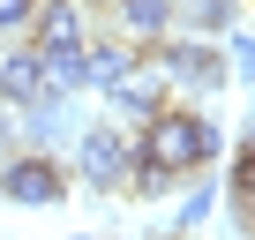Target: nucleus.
I'll return each mask as SVG.
<instances>
[{
  "mask_svg": "<svg viewBox=\"0 0 255 240\" xmlns=\"http://www.w3.org/2000/svg\"><path fill=\"white\" fill-rule=\"evenodd\" d=\"M45 90V53L30 38H15L8 53H0V105H30Z\"/></svg>",
  "mask_w": 255,
  "mask_h": 240,
  "instance_id": "obj_8",
  "label": "nucleus"
},
{
  "mask_svg": "<svg viewBox=\"0 0 255 240\" xmlns=\"http://www.w3.org/2000/svg\"><path fill=\"white\" fill-rule=\"evenodd\" d=\"M173 8H188V0H173Z\"/></svg>",
  "mask_w": 255,
  "mask_h": 240,
  "instance_id": "obj_15",
  "label": "nucleus"
},
{
  "mask_svg": "<svg viewBox=\"0 0 255 240\" xmlns=\"http://www.w3.org/2000/svg\"><path fill=\"white\" fill-rule=\"evenodd\" d=\"M105 98H113V113H120V120H150L158 105H173V83H165V75L150 68V53H143V68H135V75H120Z\"/></svg>",
  "mask_w": 255,
  "mask_h": 240,
  "instance_id": "obj_6",
  "label": "nucleus"
},
{
  "mask_svg": "<svg viewBox=\"0 0 255 240\" xmlns=\"http://www.w3.org/2000/svg\"><path fill=\"white\" fill-rule=\"evenodd\" d=\"M233 23H240L233 0H188V8H180V30H195V38H225Z\"/></svg>",
  "mask_w": 255,
  "mask_h": 240,
  "instance_id": "obj_10",
  "label": "nucleus"
},
{
  "mask_svg": "<svg viewBox=\"0 0 255 240\" xmlns=\"http://www.w3.org/2000/svg\"><path fill=\"white\" fill-rule=\"evenodd\" d=\"M68 165L53 158V150H15L8 165H0V203H23V210H53V203H68Z\"/></svg>",
  "mask_w": 255,
  "mask_h": 240,
  "instance_id": "obj_4",
  "label": "nucleus"
},
{
  "mask_svg": "<svg viewBox=\"0 0 255 240\" xmlns=\"http://www.w3.org/2000/svg\"><path fill=\"white\" fill-rule=\"evenodd\" d=\"M225 128L203 105H158L150 120H135V173H128V195H173V180L218 165Z\"/></svg>",
  "mask_w": 255,
  "mask_h": 240,
  "instance_id": "obj_1",
  "label": "nucleus"
},
{
  "mask_svg": "<svg viewBox=\"0 0 255 240\" xmlns=\"http://www.w3.org/2000/svg\"><path fill=\"white\" fill-rule=\"evenodd\" d=\"M210 210H218V188L203 180V188H188V195H180V210H173V233H195V225H210Z\"/></svg>",
  "mask_w": 255,
  "mask_h": 240,
  "instance_id": "obj_11",
  "label": "nucleus"
},
{
  "mask_svg": "<svg viewBox=\"0 0 255 240\" xmlns=\"http://www.w3.org/2000/svg\"><path fill=\"white\" fill-rule=\"evenodd\" d=\"M113 30H120V38H135V45L150 53L158 38L180 30V8H173V0H120V8H113Z\"/></svg>",
  "mask_w": 255,
  "mask_h": 240,
  "instance_id": "obj_7",
  "label": "nucleus"
},
{
  "mask_svg": "<svg viewBox=\"0 0 255 240\" xmlns=\"http://www.w3.org/2000/svg\"><path fill=\"white\" fill-rule=\"evenodd\" d=\"M150 68H158L173 90H188V98H218V90L233 83V60L218 53V38H195V30L158 38V45H150Z\"/></svg>",
  "mask_w": 255,
  "mask_h": 240,
  "instance_id": "obj_2",
  "label": "nucleus"
},
{
  "mask_svg": "<svg viewBox=\"0 0 255 240\" xmlns=\"http://www.w3.org/2000/svg\"><path fill=\"white\" fill-rule=\"evenodd\" d=\"M30 45H38L45 60H53V53H83V45H90V8H83V0H38Z\"/></svg>",
  "mask_w": 255,
  "mask_h": 240,
  "instance_id": "obj_5",
  "label": "nucleus"
},
{
  "mask_svg": "<svg viewBox=\"0 0 255 240\" xmlns=\"http://www.w3.org/2000/svg\"><path fill=\"white\" fill-rule=\"evenodd\" d=\"M38 23V0H0V38H30Z\"/></svg>",
  "mask_w": 255,
  "mask_h": 240,
  "instance_id": "obj_13",
  "label": "nucleus"
},
{
  "mask_svg": "<svg viewBox=\"0 0 255 240\" xmlns=\"http://www.w3.org/2000/svg\"><path fill=\"white\" fill-rule=\"evenodd\" d=\"M225 60H233V75H240V83H255V38H248L240 23L225 30Z\"/></svg>",
  "mask_w": 255,
  "mask_h": 240,
  "instance_id": "obj_12",
  "label": "nucleus"
},
{
  "mask_svg": "<svg viewBox=\"0 0 255 240\" xmlns=\"http://www.w3.org/2000/svg\"><path fill=\"white\" fill-rule=\"evenodd\" d=\"M128 173H135V135L128 128H83L75 135V180L90 195H128Z\"/></svg>",
  "mask_w": 255,
  "mask_h": 240,
  "instance_id": "obj_3",
  "label": "nucleus"
},
{
  "mask_svg": "<svg viewBox=\"0 0 255 240\" xmlns=\"http://www.w3.org/2000/svg\"><path fill=\"white\" fill-rule=\"evenodd\" d=\"M135 68H143L135 38H90V45H83V75H90V90H113L120 75H135Z\"/></svg>",
  "mask_w": 255,
  "mask_h": 240,
  "instance_id": "obj_9",
  "label": "nucleus"
},
{
  "mask_svg": "<svg viewBox=\"0 0 255 240\" xmlns=\"http://www.w3.org/2000/svg\"><path fill=\"white\" fill-rule=\"evenodd\" d=\"M248 143H255V113H248Z\"/></svg>",
  "mask_w": 255,
  "mask_h": 240,
  "instance_id": "obj_14",
  "label": "nucleus"
}]
</instances>
